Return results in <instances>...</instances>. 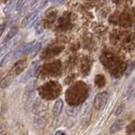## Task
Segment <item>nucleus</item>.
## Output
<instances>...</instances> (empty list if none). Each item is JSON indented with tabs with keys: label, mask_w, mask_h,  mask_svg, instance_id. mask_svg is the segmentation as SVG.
<instances>
[{
	"label": "nucleus",
	"mask_w": 135,
	"mask_h": 135,
	"mask_svg": "<svg viewBox=\"0 0 135 135\" xmlns=\"http://www.w3.org/2000/svg\"><path fill=\"white\" fill-rule=\"evenodd\" d=\"M108 100V93L104 91V92H100L95 96L94 100V107L97 110H102L105 105H106Z\"/></svg>",
	"instance_id": "1"
},
{
	"label": "nucleus",
	"mask_w": 135,
	"mask_h": 135,
	"mask_svg": "<svg viewBox=\"0 0 135 135\" xmlns=\"http://www.w3.org/2000/svg\"><path fill=\"white\" fill-rule=\"evenodd\" d=\"M39 65H40L39 61H34V62L30 65V67L28 68L27 71H26L25 74L21 76V78L20 80L21 83H26L27 82V81L36 73L37 70L38 69V67H39Z\"/></svg>",
	"instance_id": "2"
},
{
	"label": "nucleus",
	"mask_w": 135,
	"mask_h": 135,
	"mask_svg": "<svg viewBox=\"0 0 135 135\" xmlns=\"http://www.w3.org/2000/svg\"><path fill=\"white\" fill-rule=\"evenodd\" d=\"M58 16V11L57 10H51L46 14V16L44 20V26L45 27V26L48 25H52L54 22L56 21V18Z\"/></svg>",
	"instance_id": "3"
},
{
	"label": "nucleus",
	"mask_w": 135,
	"mask_h": 135,
	"mask_svg": "<svg viewBox=\"0 0 135 135\" xmlns=\"http://www.w3.org/2000/svg\"><path fill=\"white\" fill-rule=\"evenodd\" d=\"M45 109H46V107H45L44 102L42 101L39 98H37L33 104L32 111L35 114L38 115V114H41L42 112H44V111L45 110Z\"/></svg>",
	"instance_id": "4"
},
{
	"label": "nucleus",
	"mask_w": 135,
	"mask_h": 135,
	"mask_svg": "<svg viewBox=\"0 0 135 135\" xmlns=\"http://www.w3.org/2000/svg\"><path fill=\"white\" fill-rule=\"evenodd\" d=\"M63 106H64V103H63V100L61 99H57L55 105L53 106V114L55 117H58L62 111L63 109Z\"/></svg>",
	"instance_id": "5"
},
{
	"label": "nucleus",
	"mask_w": 135,
	"mask_h": 135,
	"mask_svg": "<svg viewBox=\"0 0 135 135\" xmlns=\"http://www.w3.org/2000/svg\"><path fill=\"white\" fill-rule=\"evenodd\" d=\"M123 125H124V122H123L122 120H117V122H115L113 123V125L110 128V133H115L118 132L119 130H121L122 128Z\"/></svg>",
	"instance_id": "6"
},
{
	"label": "nucleus",
	"mask_w": 135,
	"mask_h": 135,
	"mask_svg": "<svg viewBox=\"0 0 135 135\" xmlns=\"http://www.w3.org/2000/svg\"><path fill=\"white\" fill-rule=\"evenodd\" d=\"M14 79V76L13 75H8L6 78H4L3 80H2V82L0 83V87L3 88H7L8 86L9 85V84L12 83V81Z\"/></svg>",
	"instance_id": "7"
},
{
	"label": "nucleus",
	"mask_w": 135,
	"mask_h": 135,
	"mask_svg": "<svg viewBox=\"0 0 135 135\" xmlns=\"http://www.w3.org/2000/svg\"><path fill=\"white\" fill-rule=\"evenodd\" d=\"M16 32H17V28L16 27H13L9 32H8V34H7L5 38H4V40H3V42H4V43H7L9 40H11V38L14 37V36L16 34Z\"/></svg>",
	"instance_id": "8"
},
{
	"label": "nucleus",
	"mask_w": 135,
	"mask_h": 135,
	"mask_svg": "<svg viewBox=\"0 0 135 135\" xmlns=\"http://www.w3.org/2000/svg\"><path fill=\"white\" fill-rule=\"evenodd\" d=\"M40 48H41V44H37L35 46H33V48L32 49V50H31V56L32 57H35L37 53L39 52L40 50Z\"/></svg>",
	"instance_id": "9"
},
{
	"label": "nucleus",
	"mask_w": 135,
	"mask_h": 135,
	"mask_svg": "<svg viewBox=\"0 0 135 135\" xmlns=\"http://www.w3.org/2000/svg\"><path fill=\"white\" fill-rule=\"evenodd\" d=\"M10 55H11V54H8V55H5V57L3 58V59L1 60V62H0V66H3L4 65H6L7 61L10 59Z\"/></svg>",
	"instance_id": "10"
},
{
	"label": "nucleus",
	"mask_w": 135,
	"mask_h": 135,
	"mask_svg": "<svg viewBox=\"0 0 135 135\" xmlns=\"http://www.w3.org/2000/svg\"><path fill=\"white\" fill-rule=\"evenodd\" d=\"M90 106H91L90 102H87L85 104V105H84V108H83V115L87 114L88 112V110H89V109H90Z\"/></svg>",
	"instance_id": "11"
},
{
	"label": "nucleus",
	"mask_w": 135,
	"mask_h": 135,
	"mask_svg": "<svg viewBox=\"0 0 135 135\" xmlns=\"http://www.w3.org/2000/svg\"><path fill=\"white\" fill-rule=\"evenodd\" d=\"M123 108H124V105H122L118 107V109L117 110V111H115V115H119L122 112V110H123Z\"/></svg>",
	"instance_id": "12"
},
{
	"label": "nucleus",
	"mask_w": 135,
	"mask_h": 135,
	"mask_svg": "<svg viewBox=\"0 0 135 135\" xmlns=\"http://www.w3.org/2000/svg\"><path fill=\"white\" fill-rule=\"evenodd\" d=\"M134 66H135V62H133L132 65H131V66H130V67H128V70L127 71V75H128V74H130L131 72H132V71L133 70Z\"/></svg>",
	"instance_id": "13"
},
{
	"label": "nucleus",
	"mask_w": 135,
	"mask_h": 135,
	"mask_svg": "<svg viewBox=\"0 0 135 135\" xmlns=\"http://www.w3.org/2000/svg\"><path fill=\"white\" fill-rule=\"evenodd\" d=\"M55 135H66V133H65V132H64V131H62V130H58L55 132Z\"/></svg>",
	"instance_id": "14"
},
{
	"label": "nucleus",
	"mask_w": 135,
	"mask_h": 135,
	"mask_svg": "<svg viewBox=\"0 0 135 135\" xmlns=\"http://www.w3.org/2000/svg\"><path fill=\"white\" fill-rule=\"evenodd\" d=\"M6 133V130L3 128H0V135H5Z\"/></svg>",
	"instance_id": "15"
},
{
	"label": "nucleus",
	"mask_w": 135,
	"mask_h": 135,
	"mask_svg": "<svg viewBox=\"0 0 135 135\" xmlns=\"http://www.w3.org/2000/svg\"><path fill=\"white\" fill-rule=\"evenodd\" d=\"M0 1H1L3 3H8L9 1V0H0Z\"/></svg>",
	"instance_id": "16"
}]
</instances>
